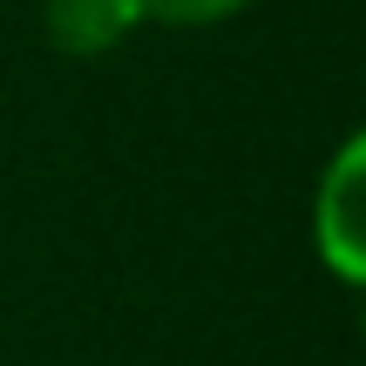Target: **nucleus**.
Instances as JSON below:
<instances>
[{"mask_svg":"<svg viewBox=\"0 0 366 366\" xmlns=\"http://www.w3.org/2000/svg\"><path fill=\"white\" fill-rule=\"evenodd\" d=\"M136 27H143L136 0H48V7H41V34H48V48L68 54V61L116 54Z\"/></svg>","mask_w":366,"mask_h":366,"instance_id":"nucleus-2","label":"nucleus"},{"mask_svg":"<svg viewBox=\"0 0 366 366\" xmlns=\"http://www.w3.org/2000/svg\"><path fill=\"white\" fill-rule=\"evenodd\" d=\"M360 190H366V136H340L332 163L312 183V258L326 264L332 285L360 292L366 285V224H360Z\"/></svg>","mask_w":366,"mask_h":366,"instance_id":"nucleus-1","label":"nucleus"},{"mask_svg":"<svg viewBox=\"0 0 366 366\" xmlns=\"http://www.w3.org/2000/svg\"><path fill=\"white\" fill-rule=\"evenodd\" d=\"M244 7H258V0H136V14L157 27H224Z\"/></svg>","mask_w":366,"mask_h":366,"instance_id":"nucleus-3","label":"nucleus"}]
</instances>
